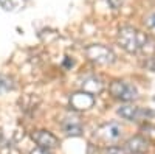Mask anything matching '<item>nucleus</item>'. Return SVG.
Instances as JSON below:
<instances>
[{
  "instance_id": "nucleus-1",
  "label": "nucleus",
  "mask_w": 155,
  "mask_h": 154,
  "mask_svg": "<svg viewBox=\"0 0 155 154\" xmlns=\"http://www.w3.org/2000/svg\"><path fill=\"white\" fill-rule=\"evenodd\" d=\"M118 44L129 53H137L147 44V37L137 28L123 27L118 33Z\"/></svg>"
},
{
  "instance_id": "nucleus-2",
  "label": "nucleus",
  "mask_w": 155,
  "mask_h": 154,
  "mask_svg": "<svg viewBox=\"0 0 155 154\" xmlns=\"http://www.w3.org/2000/svg\"><path fill=\"white\" fill-rule=\"evenodd\" d=\"M149 148V143L144 137L135 135L129 139L124 145H115L109 146L106 151L107 154H144Z\"/></svg>"
},
{
  "instance_id": "nucleus-3",
  "label": "nucleus",
  "mask_w": 155,
  "mask_h": 154,
  "mask_svg": "<svg viewBox=\"0 0 155 154\" xmlns=\"http://www.w3.org/2000/svg\"><path fill=\"white\" fill-rule=\"evenodd\" d=\"M85 55L90 61L101 66H110L115 62V53L106 45H90L85 48Z\"/></svg>"
},
{
  "instance_id": "nucleus-4",
  "label": "nucleus",
  "mask_w": 155,
  "mask_h": 154,
  "mask_svg": "<svg viewBox=\"0 0 155 154\" xmlns=\"http://www.w3.org/2000/svg\"><path fill=\"white\" fill-rule=\"evenodd\" d=\"M110 94L121 101H134L138 98L137 87L127 81H113L110 84Z\"/></svg>"
},
{
  "instance_id": "nucleus-5",
  "label": "nucleus",
  "mask_w": 155,
  "mask_h": 154,
  "mask_svg": "<svg viewBox=\"0 0 155 154\" xmlns=\"http://www.w3.org/2000/svg\"><path fill=\"white\" fill-rule=\"evenodd\" d=\"M118 115H121L123 118L130 120V121H140V120H144L149 117H155V112L138 108V106H121L118 109Z\"/></svg>"
},
{
  "instance_id": "nucleus-6",
  "label": "nucleus",
  "mask_w": 155,
  "mask_h": 154,
  "mask_svg": "<svg viewBox=\"0 0 155 154\" xmlns=\"http://www.w3.org/2000/svg\"><path fill=\"white\" fill-rule=\"evenodd\" d=\"M123 135V128L118 125V123H106L102 125L101 128L96 129V134L95 137L102 140V142H115V140H118L120 137Z\"/></svg>"
},
{
  "instance_id": "nucleus-7",
  "label": "nucleus",
  "mask_w": 155,
  "mask_h": 154,
  "mask_svg": "<svg viewBox=\"0 0 155 154\" xmlns=\"http://www.w3.org/2000/svg\"><path fill=\"white\" fill-rule=\"evenodd\" d=\"M95 104V97L88 92H78L70 97V106L76 111H85Z\"/></svg>"
},
{
  "instance_id": "nucleus-8",
  "label": "nucleus",
  "mask_w": 155,
  "mask_h": 154,
  "mask_svg": "<svg viewBox=\"0 0 155 154\" xmlns=\"http://www.w3.org/2000/svg\"><path fill=\"white\" fill-rule=\"evenodd\" d=\"M31 137L37 143V146L45 148V149H51L58 145V139L48 131H36V132L31 134Z\"/></svg>"
},
{
  "instance_id": "nucleus-9",
  "label": "nucleus",
  "mask_w": 155,
  "mask_h": 154,
  "mask_svg": "<svg viewBox=\"0 0 155 154\" xmlns=\"http://www.w3.org/2000/svg\"><path fill=\"white\" fill-rule=\"evenodd\" d=\"M82 89L85 92L92 94V95H96L99 92H102V89H104V84L99 78L96 76H87V78L82 81Z\"/></svg>"
},
{
  "instance_id": "nucleus-10",
  "label": "nucleus",
  "mask_w": 155,
  "mask_h": 154,
  "mask_svg": "<svg viewBox=\"0 0 155 154\" xmlns=\"http://www.w3.org/2000/svg\"><path fill=\"white\" fill-rule=\"evenodd\" d=\"M25 0H0V6H2L5 11H19L20 8H23Z\"/></svg>"
},
{
  "instance_id": "nucleus-11",
  "label": "nucleus",
  "mask_w": 155,
  "mask_h": 154,
  "mask_svg": "<svg viewBox=\"0 0 155 154\" xmlns=\"http://www.w3.org/2000/svg\"><path fill=\"white\" fill-rule=\"evenodd\" d=\"M78 118H74V121L68 120L64 123V131H65L68 135H79L81 134V123L76 121Z\"/></svg>"
},
{
  "instance_id": "nucleus-12",
  "label": "nucleus",
  "mask_w": 155,
  "mask_h": 154,
  "mask_svg": "<svg viewBox=\"0 0 155 154\" xmlns=\"http://www.w3.org/2000/svg\"><path fill=\"white\" fill-rule=\"evenodd\" d=\"M31 154H48V151L45 149V148H41V146H39L37 149H34Z\"/></svg>"
},
{
  "instance_id": "nucleus-13",
  "label": "nucleus",
  "mask_w": 155,
  "mask_h": 154,
  "mask_svg": "<svg viewBox=\"0 0 155 154\" xmlns=\"http://www.w3.org/2000/svg\"><path fill=\"white\" fill-rule=\"evenodd\" d=\"M149 27H150L152 30H155V14L149 17Z\"/></svg>"
},
{
  "instance_id": "nucleus-14",
  "label": "nucleus",
  "mask_w": 155,
  "mask_h": 154,
  "mask_svg": "<svg viewBox=\"0 0 155 154\" xmlns=\"http://www.w3.org/2000/svg\"><path fill=\"white\" fill-rule=\"evenodd\" d=\"M153 101H155V97H153Z\"/></svg>"
}]
</instances>
